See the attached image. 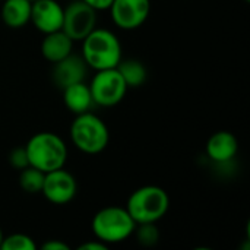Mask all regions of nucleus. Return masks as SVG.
I'll use <instances>...</instances> for the list:
<instances>
[{
  "mask_svg": "<svg viewBox=\"0 0 250 250\" xmlns=\"http://www.w3.org/2000/svg\"><path fill=\"white\" fill-rule=\"evenodd\" d=\"M41 193L53 205H66L75 199L78 193V182L70 171L62 167L45 173Z\"/></svg>",
  "mask_w": 250,
  "mask_h": 250,
  "instance_id": "6e6552de",
  "label": "nucleus"
},
{
  "mask_svg": "<svg viewBox=\"0 0 250 250\" xmlns=\"http://www.w3.org/2000/svg\"><path fill=\"white\" fill-rule=\"evenodd\" d=\"M88 69L89 67L85 63L82 56L70 53L67 57L53 63L51 78H53V82L56 83V86L63 89L72 83L83 82L86 79Z\"/></svg>",
  "mask_w": 250,
  "mask_h": 250,
  "instance_id": "9b49d317",
  "label": "nucleus"
},
{
  "mask_svg": "<svg viewBox=\"0 0 250 250\" xmlns=\"http://www.w3.org/2000/svg\"><path fill=\"white\" fill-rule=\"evenodd\" d=\"M3 231H1V227H0V245H1V242H3Z\"/></svg>",
  "mask_w": 250,
  "mask_h": 250,
  "instance_id": "b1692460",
  "label": "nucleus"
},
{
  "mask_svg": "<svg viewBox=\"0 0 250 250\" xmlns=\"http://www.w3.org/2000/svg\"><path fill=\"white\" fill-rule=\"evenodd\" d=\"M136 223L126 208L105 207L100 209L91 221V230L95 239L105 245H117L133 236Z\"/></svg>",
  "mask_w": 250,
  "mask_h": 250,
  "instance_id": "39448f33",
  "label": "nucleus"
},
{
  "mask_svg": "<svg viewBox=\"0 0 250 250\" xmlns=\"http://www.w3.org/2000/svg\"><path fill=\"white\" fill-rule=\"evenodd\" d=\"M81 56L94 70L113 69L123 59L122 42L113 31L97 26L82 40Z\"/></svg>",
  "mask_w": 250,
  "mask_h": 250,
  "instance_id": "f257e3e1",
  "label": "nucleus"
},
{
  "mask_svg": "<svg viewBox=\"0 0 250 250\" xmlns=\"http://www.w3.org/2000/svg\"><path fill=\"white\" fill-rule=\"evenodd\" d=\"M110 15L114 25L123 31H133L144 25L151 12L149 0H113Z\"/></svg>",
  "mask_w": 250,
  "mask_h": 250,
  "instance_id": "1a4fd4ad",
  "label": "nucleus"
},
{
  "mask_svg": "<svg viewBox=\"0 0 250 250\" xmlns=\"http://www.w3.org/2000/svg\"><path fill=\"white\" fill-rule=\"evenodd\" d=\"M126 209L136 224L158 223L170 209V196L160 186H142L129 196Z\"/></svg>",
  "mask_w": 250,
  "mask_h": 250,
  "instance_id": "20e7f679",
  "label": "nucleus"
},
{
  "mask_svg": "<svg viewBox=\"0 0 250 250\" xmlns=\"http://www.w3.org/2000/svg\"><path fill=\"white\" fill-rule=\"evenodd\" d=\"M44 176H45V173L40 171L35 167L28 166L26 168L21 170V174H19V186H21V189L23 192H26L29 195L41 193L42 183H44Z\"/></svg>",
  "mask_w": 250,
  "mask_h": 250,
  "instance_id": "f3484780",
  "label": "nucleus"
},
{
  "mask_svg": "<svg viewBox=\"0 0 250 250\" xmlns=\"http://www.w3.org/2000/svg\"><path fill=\"white\" fill-rule=\"evenodd\" d=\"M62 91H63L64 105L75 116L91 111L92 105H95L92 95H91V91H89V85L85 83V81L78 82V83H72V85L63 88Z\"/></svg>",
  "mask_w": 250,
  "mask_h": 250,
  "instance_id": "4468645a",
  "label": "nucleus"
},
{
  "mask_svg": "<svg viewBox=\"0 0 250 250\" xmlns=\"http://www.w3.org/2000/svg\"><path fill=\"white\" fill-rule=\"evenodd\" d=\"M1 250H35L37 243L32 237L23 233H13L10 236L3 237V242L0 245Z\"/></svg>",
  "mask_w": 250,
  "mask_h": 250,
  "instance_id": "6ab92c4d",
  "label": "nucleus"
},
{
  "mask_svg": "<svg viewBox=\"0 0 250 250\" xmlns=\"http://www.w3.org/2000/svg\"><path fill=\"white\" fill-rule=\"evenodd\" d=\"M245 1H246V3H249V1H250V0H245Z\"/></svg>",
  "mask_w": 250,
  "mask_h": 250,
  "instance_id": "a878e982",
  "label": "nucleus"
},
{
  "mask_svg": "<svg viewBox=\"0 0 250 250\" xmlns=\"http://www.w3.org/2000/svg\"><path fill=\"white\" fill-rule=\"evenodd\" d=\"M25 151L29 166L42 173L64 167L69 155L66 142L53 132H38L32 135L25 145Z\"/></svg>",
  "mask_w": 250,
  "mask_h": 250,
  "instance_id": "f03ea898",
  "label": "nucleus"
},
{
  "mask_svg": "<svg viewBox=\"0 0 250 250\" xmlns=\"http://www.w3.org/2000/svg\"><path fill=\"white\" fill-rule=\"evenodd\" d=\"M117 70L120 72L127 88H139L146 82L148 78V70L145 64L136 59H122L117 64Z\"/></svg>",
  "mask_w": 250,
  "mask_h": 250,
  "instance_id": "dca6fc26",
  "label": "nucleus"
},
{
  "mask_svg": "<svg viewBox=\"0 0 250 250\" xmlns=\"http://www.w3.org/2000/svg\"><path fill=\"white\" fill-rule=\"evenodd\" d=\"M88 85L94 104L100 107L117 105L119 103L123 101L129 89L117 67L95 70V75L92 76Z\"/></svg>",
  "mask_w": 250,
  "mask_h": 250,
  "instance_id": "423d86ee",
  "label": "nucleus"
},
{
  "mask_svg": "<svg viewBox=\"0 0 250 250\" xmlns=\"http://www.w3.org/2000/svg\"><path fill=\"white\" fill-rule=\"evenodd\" d=\"M82 1L89 4L97 12H101V10H108V7H110L113 0H82Z\"/></svg>",
  "mask_w": 250,
  "mask_h": 250,
  "instance_id": "5701e85b",
  "label": "nucleus"
},
{
  "mask_svg": "<svg viewBox=\"0 0 250 250\" xmlns=\"http://www.w3.org/2000/svg\"><path fill=\"white\" fill-rule=\"evenodd\" d=\"M97 28V10L82 0L70 1L63 12L62 29L73 40L82 41L92 29Z\"/></svg>",
  "mask_w": 250,
  "mask_h": 250,
  "instance_id": "0eeeda50",
  "label": "nucleus"
},
{
  "mask_svg": "<svg viewBox=\"0 0 250 250\" xmlns=\"http://www.w3.org/2000/svg\"><path fill=\"white\" fill-rule=\"evenodd\" d=\"M42 250H70V246L62 240H47L41 245Z\"/></svg>",
  "mask_w": 250,
  "mask_h": 250,
  "instance_id": "412c9836",
  "label": "nucleus"
},
{
  "mask_svg": "<svg viewBox=\"0 0 250 250\" xmlns=\"http://www.w3.org/2000/svg\"><path fill=\"white\" fill-rule=\"evenodd\" d=\"M72 144L83 154L95 155L103 152L110 142V130L104 120L86 111L76 114L69 129Z\"/></svg>",
  "mask_w": 250,
  "mask_h": 250,
  "instance_id": "7ed1b4c3",
  "label": "nucleus"
},
{
  "mask_svg": "<svg viewBox=\"0 0 250 250\" xmlns=\"http://www.w3.org/2000/svg\"><path fill=\"white\" fill-rule=\"evenodd\" d=\"M73 42L75 41L63 29L44 34L41 41V54L47 62L56 63L73 51Z\"/></svg>",
  "mask_w": 250,
  "mask_h": 250,
  "instance_id": "ddd939ff",
  "label": "nucleus"
},
{
  "mask_svg": "<svg viewBox=\"0 0 250 250\" xmlns=\"http://www.w3.org/2000/svg\"><path fill=\"white\" fill-rule=\"evenodd\" d=\"M108 249V245L103 243L101 240L95 239V240H89V242H85L82 243L78 250H107Z\"/></svg>",
  "mask_w": 250,
  "mask_h": 250,
  "instance_id": "4be33fe9",
  "label": "nucleus"
},
{
  "mask_svg": "<svg viewBox=\"0 0 250 250\" xmlns=\"http://www.w3.org/2000/svg\"><path fill=\"white\" fill-rule=\"evenodd\" d=\"M64 7L57 0H35L31 3V23L42 34L62 29Z\"/></svg>",
  "mask_w": 250,
  "mask_h": 250,
  "instance_id": "9d476101",
  "label": "nucleus"
},
{
  "mask_svg": "<svg viewBox=\"0 0 250 250\" xmlns=\"http://www.w3.org/2000/svg\"><path fill=\"white\" fill-rule=\"evenodd\" d=\"M207 157L215 164L230 163L239 152L237 138L227 130H220L211 135L205 146Z\"/></svg>",
  "mask_w": 250,
  "mask_h": 250,
  "instance_id": "f8f14e48",
  "label": "nucleus"
},
{
  "mask_svg": "<svg viewBox=\"0 0 250 250\" xmlns=\"http://www.w3.org/2000/svg\"><path fill=\"white\" fill-rule=\"evenodd\" d=\"M133 234L136 236V240L144 248H152L160 240V230L157 227V223H142L136 224Z\"/></svg>",
  "mask_w": 250,
  "mask_h": 250,
  "instance_id": "a211bd4d",
  "label": "nucleus"
},
{
  "mask_svg": "<svg viewBox=\"0 0 250 250\" xmlns=\"http://www.w3.org/2000/svg\"><path fill=\"white\" fill-rule=\"evenodd\" d=\"M9 164L12 168L15 170H23L29 166V161H28V155H26V151H25V146H21V148H13L9 154Z\"/></svg>",
  "mask_w": 250,
  "mask_h": 250,
  "instance_id": "aec40b11",
  "label": "nucleus"
},
{
  "mask_svg": "<svg viewBox=\"0 0 250 250\" xmlns=\"http://www.w3.org/2000/svg\"><path fill=\"white\" fill-rule=\"evenodd\" d=\"M28 1H31V3H32V1H35V0H28Z\"/></svg>",
  "mask_w": 250,
  "mask_h": 250,
  "instance_id": "393cba45",
  "label": "nucleus"
},
{
  "mask_svg": "<svg viewBox=\"0 0 250 250\" xmlns=\"http://www.w3.org/2000/svg\"><path fill=\"white\" fill-rule=\"evenodd\" d=\"M1 21L12 29H19L31 21V1L4 0L1 6Z\"/></svg>",
  "mask_w": 250,
  "mask_h": 250,
  "instance_id": "2eb2a0df",
  "label": "nucleus"
}]
</instances>
